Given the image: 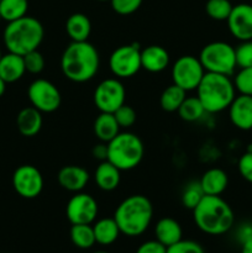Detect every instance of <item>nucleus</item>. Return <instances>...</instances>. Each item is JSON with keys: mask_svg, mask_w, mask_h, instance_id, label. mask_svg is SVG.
<instances>
[{"mask_svg": "<svg viewBox=\"0 0 252 253\" xmlns=\"http://www.w3.org/2000/svg\"><path fill=\"white\" fill-rule=\"evenodd\" d=\"M235 89L240 94L252 96V67L240 68V71L235 74L234 78Z\"/></svg>", "mask_w": 252, "mask_h": 253, "instance_id": "obj_32", "label": "nucleus"}, {"mask_svg": "<svg viewBox=\"0 0 252 253\" xmlns=\"http://www.w3.org/2000/svg\"><path fill=\"white\" fill-rule=\"evenodd\" d=\"M169 64L167 49L158 44H151L141 49V66L150 73H160Z\"/></svg>", "mask_w": 252, "mask_h": 253, "instance_id": "obj_17", "label": "nucleus"}, {"mask_svg": "<svg viewBox=\"0 0 252 253\" xmlns=\"http://www.w3.org/2000/svg\"><path fill=\"white\" fill-rule=\"evenodd\" d=\"M204 74L205 69L199 58L190 54L179 57L172 66L173 84L185 91L197 90Z\"/></svg>", "mask_w": 252, "mask_h": 253, "instance_id": "obj_9", "label": "nucleus"}, {"mask_svg": "<svg viewBox=\"0 0 252 253\" xmlns=\"http://www.w3.org/2000/svg\"><path fill=\"white\" fill-rule=\"evenodd\" d=\"M153 216V207L145 195L135 194L124 199L116 208L114 219L121 234L128 237L142 235L150 226Z\"/></svg>", "mask_w": 252, "mask_h": 253, "instance_id": "obj_3", "label": "nucleus"}, {"mask_svg": "<svg viewBox=\"0 0 252 253\" xmlns=\"http://www.w3.org/2000/svg\"><path fill=\"white\" fill-rule=\"evenodd\" d=\"M57 179L63 189L78 193L83 190L88 184L89 173L81 166H66L59 169Z\"/></svg>", "mask_w": 252, "mask_h": 253, "instance_id": "obj_16", "label": "nucleus"}, {"mask_svg": "<svg viewBox=\"0 0 252 253\" xmlns=\"http://www.w3.org/2000/svg\"><path fill=\"white\" fill-rule=\"evenodd\" d=\"M239 239L240 241L245 242L252 240V224H244L239 230Z\"/></svg>", "mask_w": 252, "mask_h": 253, "instance_id": "obj_41", "label": "nucleus"}, {"mask_svg": "<svg viewBox=\"0 0 252 253\" xmlns=\"http://www.w3.org/2000/svg\"><path fill=\"white\" fill-rule=\"evenodd\" d=\"M71 240L74 246L82 250H88L96 244L93 226L89 224L72 225Z\"/></svg>", "mask_w": 252, "mask_h": 253, "instance_id": "obj_27", "label": "nucleus"}, {"mask_svg": "<svg viewBox=\"0 0 252 253\" xmlns=\"http://www.w3.org/2000/svg\"><path fill=\"white\" fill-rule=\"evenodd\" d=\"M232 7L234 5L230 0H208L205 4V11L208 16L215 21H226Z\"/></svg>", "mask_w": 252, "mask_h": 253, "instance_id": "obj_30", "label": "nucleus"}, {"mask_svg": "<svg viewBox=\"0 0 252 253\" xmlns=\"http://www.w3.org/2000/svg\"><path fill=\"white\" fill-rule=\"evenodd\" d=\"M94 133L96 138L100 142H110L119 132H120V126L116 121L114 114L110 113H100L96 116L94 121Z\"/></svg>", "mask_w": 252, "mask_h": 253, "instance_id": "obj_24", "label": "nucleus"}, {"mask_svg": "<svg viewBox=\"0 0 252 253\" xmlns=\"http://www.w3.org/2000/svg\"><path fill=\"white\" fill-rule=\"evenodd\" d=\"M240 175L244 178L246 182L252 183V152L246 151L244 155L240 157L239 163H237Z\"/></svg>", "mask_w": 252, "mask_h": 253, "instance_id": "obj_38", "label": "nucleus"}, {"mask_svg": "<svg viewBox=\"0 0 252 253\" xmlns=\"http://www.w3.org/2000/svg\"><path fill=\"white\" fill-rule=\"evenodd\" d=\"M226 21L235 39L241 42L252 40V5L246 2L235 5Z\"/></svg>", "mask_w": 252, "mask_h": 253, "instance_id": "obj_14", "label": "nucleus"}, {"mask_svg": "<svg viewBox=\"0 0 252 253\" xmlns=\"http://www.w3.org/2000/svg\"><path fill=\"white\" fill-rule=\"evenodd\" d=\"M177 113L179 114L182 120L187 123H194L204 116L205 109L198 96H189L184 99Z\"/></svg>", "mask_w": 252, "mask_h": 253, "instance_id": "obj_29", "label": "nucleus"}, {"mask_svg": "<svg viewBox=\"0 0 252 253\" xmlns=\"http://www.w3.org/2000/svg\"><path fill=\"white\" fill-rule=\"evenodd\" d=\"M145 153L142 140L132 132H119L108 142V160L120 170H131L141 163Z\"/></svg>", "mask_w": 252, "mask_h": 253, "instance_id": "obj_6", "label": "nucleus"}, {"mask_svg": "<svg viewBox=\"0 0 252 253\" xmlns=\"http://www.w3.org/2000/svg\"><path fill=\"white\" fill-rule=\"evenodd\" d=\"M91 155L95 160L100 161V162L108 160V143L100 142L94 146L93 150H91Z\"/></svg>", "mask_w": 252, "mask_h": 253, "instance_id": "obj_40", "label": "nucleus"}, {"mask_svg": "<svg viewBox=\"0 0 252 253\" xmlns=\"http://www.w3.org/2000/svg\"><path fill=\"white\" fill-rule=\"evenodd\" d=\"M235 53H236V63L239 68L252 67V40L242 41L235 48Z\"/></svg>", "mask_w": 252, "mask_h": 253, "instance_id": "obj_35", "label": "nucleus"}, {"mask_svg": "<svg viewBox=\"0 0 252 253\" xmlns=\"http://www.w3.org/2000/svg\"><path fill=\"white\" fill-rule=\"evenodd\" d=\"M204 192H203L202 187H200L199 182H190L188 183L184 187L182 192V204L183 207L187 208V209L194 210L195 207L202 202V199L204 198Z\"/></svg>", "mask_w": 252, "mask_h": 253, "instance_id": "obj_31", "label": "nucleus"}, {"mask_svg": "<svg viewBox=\"0 0 252 253\" xmlns=\"http://www.w3.org/2000/svg\"><path fill=\"white\" fill-rule=\"evenodd\" d=\"M234 82L229 76L205 72L197 88V96L205 109V113L216 114L229 109L235 99Z\"/></svg>", "mask_w": 252, "mask_h": 253, "instance_id": "obj_5", "label": "nucleus"}, {"mask_svg": "<svg viewBox=\"0 0 252 253\" xmlns=\"http://www.w3.org/2000/svg\"><path fill=\"white\" fill-rule=\"evenodd\" d=\"M98 203L86 193H76L66 208L67 219L72 225L93 224L98 215Z\"/></svg>", "mask_w": 252, "mask_h": 253, "instance_id": "obj_13", "label": "nucleus"}, {"mask_svg": "<svg viewBox=\"0 0 252 253\" xmlns=\"http://www.w3.org/2000/svg\"><path fill=\"white\" fill-rule=\"evenodd\" d=\"M114 116H115L120 128L132 127L133 124L136 123V119H137V115H136V111L133 110V108H131L130 105H126V104L121 105L114 113Z\"/></svg>", "mask_w": 252, "mask_h": 253, "instance_id": "obj_34", "label": "nucleus"}, {"mask_svg": "<svg viewBox=\"0 0 252 253\" xmlns=\"http://www.w3.org/2000/svg\"><path fill=\"white\" fill-rule=\"evenodd\" d=\"M155 236L158 242L166 247H169L172 245L177 244L183 237L182 226L177 220L172 217H163L158 220L155 227Z\"/></svg>", "mask_w": 252, "mask_h": 253, "instance_id": "obj_20", "label": "nucleus"}, {"mask_svg": "<svg viewBox=\"0 0 252 253\" xmlns=\"http://www.w3.org/2000/svg\"><path fill=\"white\" fill-rule=\"evenodd\" d=\"M110 71L116 78H131L140 72L141 48L137 43L124 44L114 49L109 58Z\"/></svg>", "mask_w": 252, "mask_h": 253, "instance_id": "obj_8", "label": "nucleus"}, {"mask_svg": "<svg viewBox=\"0 0 252 253\" xmlns=\"http://www.w3.org/2000/svg\"><path fill=\"white\" fill-rule=\"evenodd\" d=\"M143 0H110L111 7L119 15H131L140 9Z\"/></svg>", "mask_w": 252, "mask_h": 253, "instance_id": "obj_36", "label": "nucleus"}, {"mask_svg": "<svg viewBox=\"0 0 252 253\" xmlns=\"http://www.w3.org/2000/svg\"><path fill=\"white\" fill-rule=\"evenodd\" d=\"M185 98H187V91L183 90L180 86L172 84L167 86L161 94L160 105L167 113H174V111H178Z\"/></svg>", "mask_w": 252, "mask_h": 253, "instance_id": "obj_26", "label": "nucleus"}, {"mask_svg": "<svg viewBox=\"0 0 252 253\" xmlns=\"http://www.w3.org/2000/svg\"><path fill=\"white\" fill-rule=\"evenodd\" d=\"M66 32L73 42L88 41L91 32V22L82 12L72 14L66 21Z\"/></svg>", "mask_w": 252, "mask_h": 253, "instance_id": "obj_23", "label": "nucleus"}, {"mask_svg": "<svg viewBox=\"0 0 252 253\" xmlns=\"http://www.w3.org/2000/svg\"><path fill=\"white\" fill-rule=\"evenodd\" d=\"M44 30L41 22L32 16H24L7 22L4 30V44L7 51L25 56L35 51L43 41Z\"/></svg>", "mask_w": 252, "mask_h": 253, "instance_id": "obj_4", "label": "nucleus"}, {"mask_svg": "<svg viewBox=\"0 0 252 253\" xmlns=\"http://www.w3.org/2000/svg\"><path fill=\"white\" fill-rule=\"evenodd\" d=\"M27 9V0H0V16L7 22L26 16Z\"/></svg>", "mask_w": 252, "mask_h": 253, "instance_id": "obj_28", "label": "nucleus"}, {"mask_svg": "<svg viewBox=\"0 0 252 253\" xmlns=\"http://www.w3.org/2000/svg\"><path fill=\"white\" fill-rule=\"evenodd\" d=\"M42 113L34 106L24 108L16 118L17 130L25 137H34L42 128Z\"/></svg>", "mask_w": 252, "mask_h": 253, "instance_id": "obj_18", "label": "nucleus"}, {"mask_svg": "<svg viewBox=\"0 0 252 253\" xmlns=\"http://www.w3.org/2000/svg\"><path fill=\"white\" fill-rule=\"evenodd\" d=\"M12 187L20 197L35 199L43 189V177L35 166H20L12 174Z\"/></svg>", "mask_w": 252, "mask_h": 253, "instance_id": "obj_12", "label": "nucleus"}, {"mask_svg": "<svg viewBox=\"0 0 252 253\" xmlns=\"http://www.w3.org/2000/svg\"><path fill=\"white\" fill-rule=\"evenodd\" d=\"M199 183L205 195H220L229 185V177L221 168H210L202 175Z\"/></svg>", "mask_w": 252, "mask_h": 253, "instance_id": "obj_21", "label": "nucleus"}, {"mask_svg": "<svg viewBox=\"0 0 252 253\" xmlns=\"http://www.w3.org/2000/svg\"><path fill=\"white\" fill-rule=\"evenodd\" d=\"M229 118L239 130H252V96L244 94L235 96L229 106Z\"/></svg>", "mask_w": 252, "mask_h": 253, "instance_id": "obj_15", "label": "nucleus"}, {"mask_svg": "<svg viewBox=\"0 0 252 253\" xmlns=\"http://www.w3.org/2000/svg\"><path fill=\"white\" fill-rule=\"evenodd\" d=\"M6 82L4 81V79L1 78V77H0V98H1L2 95H4V93H5V90H6Z\"/></svg>", "mask_w": 252, "mask_h": 253, "instance_id": "obj_43", "label": "nucleus"}, {"mask_svg": "<svg viewBox=\"0 0 252 253\" xmlns=\"http://www.w3.org/2000/svg\"><path fill=\"white\" fill-rule=\"evenodd\" d=\"M98 1H110V0H98Z\"/></svg>", "mask_w": 252, "mask_h": 253, "instance_id": "obj_45", "label": "nucleus"}, {"mask_svg": "<svg viewBox=\"0 0 252 253\" xmlns=\"http://www.w3.org/2000/svg\"><path fill=\"white\" fill-rule=\"evenodd\" d=\"M93 253H109V252H105V251H96V252H93Z\"/></svg>", "mask_w": 252, "mask_h": 253, "instance_id": "obj_44", "label": "nucleus"}, {"mask_svg": "<svg viewBox=\"0 0 252 253\" xmlns=\"http://www.w3.org/2000/svg\"><path fill=\"white\" fill-rule=\"evenodd\" d=\"M241 245V253H252V240L242 242Z\"/></svg>", "mask_w": 252, "mask_h": 253, "instance_id": "obj_42", "label": "nucleus"}, {"mask_svg": "<svg viewBox=\"0 0 252 253\" xmlns=\"http://www.w3.org/2000/svg\"><path fill=\"white\" fill-rule=\"evenodd\" d=\"M121 170L109 161H103L94 172L96 185L104 192H111L119 187L121 180Z\"/></svg>", "mask_w": 252, "mask_h": 253, "instance_id": "obj_22", "label": "nucleus"}, {"mask_svg": "<svg viewBox=\"0 0 252 253\" xmlns=\"http://www.w3.org/2000/svg\"><path fill=\"white\" fill-rule=\"evenodd\" d=\"M30 103L41 113H53L61 106L62 96L58 88L47 79H36L27 89Z\"/></svg>", "mask_w": 252, "mask_h": 253, "instance_id": "obj_11", "label": "nucleus"}, {"mask_svg": "<svg viewBox=\"0 0 252 253\" xmlns=\"http://www.w3.org/2000/svg\"><path fill=\"white\" fill-rule=\"evenodd\" d=\"M126 90L119 78L101 81L94 90V104L100 113L114 114L125 104Z\"/></svg>", "mask_w": 252, "mask_h": 253, "instance_id": "obj_10", "label": "nucleus"}, {"mask_svg": "<svg viewBox=\"0 0 252 253\" xmlns=\"http://www.w3.org/2000/svg\"><path fill=\"white\" fill-rule=\"evenodd\" d=\"M199 61L205 72L230 77L237 68L235 48L230 43L222 41L210 42L203 47L199 54Z\"/></svg>", "mask_w": 252, "mask_h": 253, "instance_id": "obj_7", "label": "nucleus"}, {"mask_svg": "<svg viewBox=\"0 0 252 253\" xmlns=\"http://www.w3.org/2000/svg\"><path fill=\"white\" fill-rule=\"evenodd\" d=\"M96 244L101 246L113 245L120 236V229L114 217H104L98 220L93 226Z\"/></svg>", "mask_w": 252, "mask_h": 253, "instance_id": "obj_25", "label": "nucleus"}, {"mask_svg": "<svg viewBox=\"0 0 252 253\" xmlns=\"http://www.w3.org/2000/svg\"><path fill=\"white\" fill-rule=\"evenodd\" d=\"M100 57L95 47L88 41H72L61 57V69L64 77L74 83H85L96 76Z\"/></svg>", "mask_w": 252, "mask_h": 253, "instance_id": "obj_1", "label": "nucleus"}, {"mask_svg": "<svg viewBox=\"0 0 252 253\" xmlns=\"http://www.w3.org/2000/svg\"><path fill=\"white\" fill-rule=\"evenodd\" d=\"M1 57H2V54H1V49H0V59H1Z\"/></svg>", "mask_w": 252, "mask_h": 253, "instance_id": "obj_46", "label": "nucleus"}, {"mask_svg": "<svg viewBox=\"0 0 252 253\" xmlns=\"http://www.w3.org/2000/svg\"><path fill=\"white\" fill-rule=\"evenodd\" d=\"M26 68H25L24 57L20 54L9 52L2 54L0 59V77L6 83H15L24 77Z\"/></svg>", "mask_w": 252, "mask_h": 253, "instance_id": "obj_19", "label": "nucleus"}, {"mask_svg": "<svg viewBox=\"0 0 252 253\" xmlns=\"http://www.w3.org/2000/svg\"><path fill=\"white\" fill-rule=\"evenodd\" d=\"M193 217L200 231L211 236L226 234L235 222L231 207L220 195H204L193 210Z\"/></svg>", "mask_w": 252, "mask_h": 253, "instance_id": "obj_2", "label": "nucleus"}, {"mask_svg": "<svg viewBox=\"0 0 252 253\" xmlns=\"http://www.w3.org/2000/svg\"><path fill=\"white\" fill-rule=\"evenodd\" d=\"M1 20H2V19H1V16H0V21H1Z\"/></svg>", "mask_w": 252, "mask_h": 253, "instance_id": "obj_47", "label": "nucleus"}, {"mask_svg": "<svg viewBox=\"0 0 252 253\" xmlns=\"http://www.w3.org/2000/svg\"><path fill=\"white\" fill-rule=\"evenodd\" d=\"M24 57L25 62V68L26 72L31 74H40L44 68V57L42 56L41 52H39V49H35V51L29 52Z\"/></svg>", "mask_w": 252, "mask_h": 253, "instance_id": "obj_33", "label": "nucleus"}, {"mask_svg": "<svg viewBox=\"0 0 252 253\" xmlns=\"http://www.w3.org/2000/svg\"><path fill=\"white\" fill-rule=\"evenodd\" d=\"M167 253H205V251L198 242L182 239L177 244L167 247Z\"/></svg>", "mask_w": 252, "mask_h": 253, "instance_id": "obj_37", "label": "nucleus"}, {"mask_svg": "<svg viewBox=\"0 0 252 253\" xmlns=\"http://www.w3.org/2000/svg\"><path fill=\"white\" fill-rule=\"evenodd\" d=\"M136 253H167V247L163 246L157 240H151V241L143 242Z\"/></svg>", "mask_w": 252, "mask_h": 253, "instance_id": "obj_39", "label": "nucleus"}]
</instances>
